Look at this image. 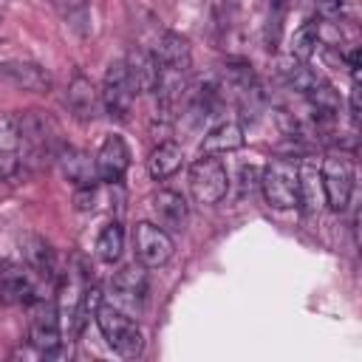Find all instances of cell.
<instances>
[{
	"label": "cell",
	"mask_w": 362,
	"mask_h": 362,
	"mask_svg": "<svg viewBox=\"0 0 362 362\" xmlns=\"http://www.w3.org/2000/svg\"><path fill=\"white\" fill-rule=\"evenodd\" d=\"M238 147H243V127L238 122H221L204 136L201 156H223Z\"/></svg>",
	"instance_id": "2e32d148"
},
{
	"label": "cell",
	"mask_w": 362,
	"mask_h": 362,
	"mask_svg": "<svg viewBox=\"0 0 362 362\" xmlns=\"http://www.w3.org/2000/svg\"><path fill=\"white\" fill-rule=\"evenodd\" d=\"M0 300L8 305H31L37 300V286L23 266H6L0 274Z\"/></svg>",
	"instance_id": "9a60e30c"
},
{
	"label": "cell",
	"mask_w": 362,
	"mask_h": 362,
	"mask_svg": "<svg viewBox=\"0 0 362 362\" xmlns=\"http://www.w3.org/2000/svg\"><path fill=\"white\" fill-rule=\"evenodd\" d=\"M189 192L198 204H218L229 192V173L221 158L201 156L189 164Z\"/></svg>",
	"instance_id": "277c9868"
},
{
	"label": "cell",
	"mask_w": 362,
	"mask_h": 362,
	"mask_svg": "<svg viewBox=\"0 0 362 362\" xmlns=\"http://www.w3.org/2000/svg\"><path fill=\"white\" fill-rule=\"evenodd\" d=\"M0 23H3V11H0Z\"/></svg>",
	"instance_id": "603a6c76"
},
{
	"label": "cell",
	"mask_w": 362,
	"mask_h": 362,
	"mask_svg": "<svg viewBox=\"0 0 362 362\" xmlns=\"http://www.w3.org/2000/svg\"><path fill=\"white\" fill-rule=\"evenodd\" d=\"M133 85H130V76H127V68H124V59H113L105 71V79H102V90H99V102L105 107V113L110 119H127L130 107H133Z\"/></svg>",
	"instance_id": "8992f818"
},
{
	"label": "cell",
	"mask_w": 362,
	"mask_h": 362,
	"mask_svg": "<svg viewBox=\"0 0 362 362\" xmlns=\"http://www.w3.org/2000/svg\"><path fill=\"white\" fill-rule=\"evenodd\" d=\"M65 102H68V110L79 119V122H90L96 119L99 113V90L93 88V82L85 76V74H74L71 82H68V90H65Z\"/></svg>",
	"instance_id": "8fae6325"
},
{
	"label": "cell",
	"mask_w": 362,
	"mask_h": 362,
	"mask_svg": "<svg viewBox=\"0 0 362 362\" xmlns=\"http://www.w3.org/2000/svg\"><path fill=\"white\" fill-rule=\"evenodd\" d=\"M184 161V153H181V144L175 141H161L158 147H153V153L147 156V173L156 178V181H164L170 178Z\"/></svg>",
	"instance_id": "d6986e66"
},
{
	"label": "cell",
	"mask_w": 362,
	"mask_h": 362,
	"mask_svg": "<svg viewBox=\"0 0 362 362\" xmlns=\"http://www.w3.org/2000/svg\"><path fill=\"white\" fill-rule=\"evenodd\" d=\"M317 45H320V23H303L291 40V57L305 62L317 51Z\"/></svg>",
	"instance_id": "44dd1931"
},
{
	"label": "cell",
	"mask_w": 362,
	"mask_h": 362,
	"mask_svg": "<svg viewBox=\"0 0 362 362\" xmlns=\"http://www.w3.org/2000/svg\"><path fill=\"white\" fill-rule=\"evenodd\" d=\"M124 68H127V76H130V85L136 93H153L156 90V82H158V62H156V54L136 45L130 48V54L124 57Z\"/></svg>",
	"instance_id": "30bf717a"
},
{
	"label": "cell",
	"mask_w": 362,
	"mask_h": 362,
	"mask_svg": "<svg viewBox=\"0 0 362 362\" xmlns=\"http://www.w3.org/2000/svg\"><path fill=\"white\" fill-rule=\"evenodd\" d=\"M28 337H31V345H34L45 359L65 356L62 331H59V311H57L54 303H45V300H34V303H31Z\"/></svg>",
	"instance_id": "5b68a950"
},
{
	"label": "cell",
	"mask_w": 362,
	"mask_h": 362,
	"mask_svg": "<svg viewBox=\"0 0 362 362\" xmlns=\"http://www.w3.org/2000/svg\"><path fill=\"white\" fill-rule=\"evenodd\" d=\"M133 249H136V257L144 269H158L173 257L175 246H173V238L167 229H161L158 223L141 221L133 229Z\"/></svg>",
	"instance_id": "52a82bcc"
},
{
	"label": "cell",
	"mask_w": 362,
	"mask_h": 362,
	"mask_svg": "<svg viewBox=\"0 0 362 362\" xmlns=\"http://www.w3.org/2000/svg\"><path fill=\"white\" fill-rule=\"evenodd\" d=\"M93 164H96V178L99 181H105V184L122 181L127 167H130V147H127V141L122 136H116V133L107 136L99 144V150L93 156Z\"/></svg>",
	"instance_id": "ba28073f"
},
{
	"label": "cell",
	"mask_w": 362,
	"mask_h": 362,
	"mask_svg": "<svg viewBox=\"0 0 362 362\" xmlns=\"http://www.w3.org/2000/svg\"><path fill=\"white\" fill-rule=\"evenodd\" d=\"M0 74L20 90H28V93H48L51 90V74L48 68H42L40 62L34 59H3L0 62Z\"/></svg>",
	"instance_id": "9c48e42d"
},
{
	"label": "cell",
	"mask_w": 362,
	"mask_h": 362,
	"mask_svg": "<svg viewBox=\"0 0 362 362\" xmlns=\"http://www.w3.org/2000/svg\"><path fill=\"white\" fill-rule=\"evenodd\" d=\"M153 212L158 218V226L167 229V232L184 229L187 218H189V206H187L184 195L175 192V189H158L153 195Z\"/></svg>",
	"instance_id": "5bb4252c"
},
{
	"label": "cell",
	"mask_w": 362,
	"mask_h": 362,
	"mask_svg": "<svg viewBox=\"0 0 362 362\" xmlns=\"http://www.w3.org/2000/svg\"><path fill=\"white\" fill-rule=\"evenodd\" d=\"M23 260L28 269L40 272L42 277H51L54 269H57V257H54V249L45 238L40 235H25L23 238Z\"/></svg>",
	"instance_id": "ac0fdd59"
},
{
	"label": "cell",
	"mask_w": 362,
	"mask_h": 362,
	"mask_svg": "<svg viewBox=\"0 0 362 362\" xmlns=\"http://www.w3.org/2000/svg\"><path fill=\"white\" fill-rule=\"evenodd\" d=\"M320 181H322L328 209H334V212L348 209L351 195H354V181H356L354 161L342 153H328L320 167Z\"/></svg>",
	"instance_id": "3957f363"
},
{
	"label": "cell",
	"mask_w": 362,
	"mask_h": 362,
	"mask_svg": "<svg viewBox=\"0 0 362 362\" xmlns=\"http://www.w3.org/2000/svg\"><path fill=\"white\" fill-rule=\"evenodd\" d=\"M286 3H288V0H272V6H274L277 11H283V6H286Z\"/></svg>",
	"instance_id": "7402d4cb"
},
{
	"label": "cell",
	"mask_w": 362,
	"mask_h": 362,
	"mask_svg": "<svg viewBox=\"0 0 362 362\" xmlns=\"http://www.w3.org/2000/svg\"><path fill=\"white\" fill-rule=\"evenodd\" d=\"M57 161H59V170H62V175L74 184V187H88V184H99V178H96V164H93V158L85 153V150H79V147H59L57 150Z\"/></svg>",
	"instance_id": "4fadbf2b"
},
{
	"label": "cell",
	"mask_w": 362,
	"mask_h": 362,
	"mask_svg": "<svg viewBox=\"0 0 362 362\" xmlns=\"http://www.w3.org/2000/svg\"><path fill=\"white\" fill-rule=\"evenodd\" d=\"M93 320H96L102 337L107 339V345H110L119 356H124V359L141 356V351H144V331H141L127 314H122L119 308H113V305H107V303H99Z\"/></svg>",
	"instance_id": "7a4b0ae2"
},
{
	"label": "cell",
	"mask_w": 362,
	"mask_h": 362,
	"mask_svg": "<svg viewBox=\"0 0 362 362\" xmlns=\"http://www.w3.org/2000/svg\"><path fill=\"white\" fill-rule=\"evenodd\" d=\"M260 189L269 206L294 209L303 204V173L294 161L272 158L260 173Z\"/></svg>",
	"instance_id": "6da1fadb"
},
{
	"label": "cell",
	"mask_w": 362,
	"mask_h": 362,
	"mask_svg": "<svg viewBox=\"0 0 362 362\" xmlns=\"http://www.w3.org/2000/svg\"><path fill=\"white\" fill-rule=\"evenodd\" d=\"M113 294L119 303L130 305V308H141L144 300H147V274H144V266H124L113 274Z\"/></svg>",
	"instance_id": "7c38bea8"
},
{
	"label": "cell",
	"mask_w": 362,
	"mask_h": 362,
	"mask_svg": "<svg viewBox=\"0 0 362 362\" xmlns=\"http://www.w3.org/2000/svg\"><path fill=\"white\" fill-rule=\"evenodd\" d=\"M51 6L57 8V14L62 17V23H65L76 37H88V34L93 31L90 0H51Z\"/></svg>",
	"instance_id": "e0dca14e"
},
{
	"label": "cell",
	"mask_w": 362,
	"mask_h": 362,
	"mask_svg": "<svg viewBox=\"0 0 362 362\" xmlns=\"http://www.w3.org/2000/svg\"><path fill=\"white\" fill-rule=\"evenodd\" d=\"M93 249H96V257L99 260L116 263L122 257V252H124V229H122V223L119 221L105 223L99 229V235H96V246Z\"/></svg>",
	"instance_id": "ffe728a7"
}]
</instances>
